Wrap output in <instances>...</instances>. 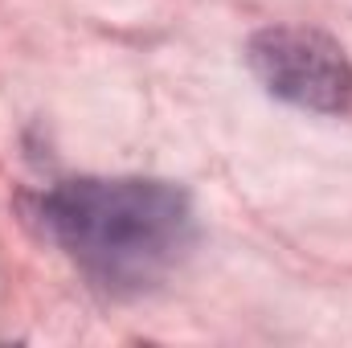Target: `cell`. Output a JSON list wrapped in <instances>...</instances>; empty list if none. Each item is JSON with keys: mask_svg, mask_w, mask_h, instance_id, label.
Here are the masks:
<instances>
[{"mask_svg": "<svg viewBox=\"0 0 352 348\" xmlns=\"http://www.w3.org/2000/svg\"><path fill=\"white\" fill-rule=\"evenodd\" d=\"M250 66L270 94L311 107L344 111L352 102V66L344 50L311 29H266L250 41Z\"/></svg>", "mask_w": 352, "mask_h": 348, "instance_id": "7a4b0ae2", "label": "cell"}, {"mask_svg": "<svg viewBox=\"0 0 352 348\" xmlns=\"http://www.w3.org/2000/svg\"><path fill=\"white\" fill-rule=\"evenodd\" d=\"M41 221L107 287L160 279L192 238L188 197L164 180H66L41 201Z\"/></svg>", "mask_w": 352, "mask_h": 348, "instance_id": "6da1fadb", "label": "cell"}]
</instances>
